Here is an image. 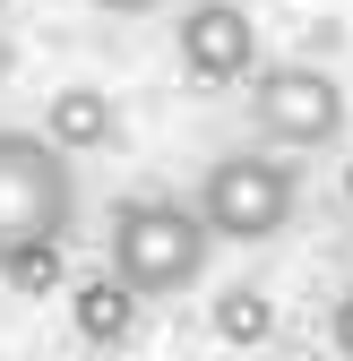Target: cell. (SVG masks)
<instances>
[{
    "mask_svg": "<svg viewBox=\"0 0 353 361\" xmlns=\"http://www.w3.org/2000/svg\"><path fill=\"white\" fill-rule=\"evenodd\" d=\"M95 9H112V18H138V9H164V0H95Z\"/></svg>",
    "mask_w": 353,
    "mask_h": 361,
    "instance_id": "obj_11",
    "label": "cell"
},
{
    "mask_svg": "<svg viewBox=\"0 0 353 361\" xmlns=\"http://www.w3.org/2000/svg\"><path fill=\"white\" fill-rule=\"evenodd\" d=\"M336 353H345V361H353V293H345V301H336Z\"/></svg>",
    "mask_w": 353,
    "mask_h": 361,
    "instance_id": "obj_10",
    "label": "cell"
},
{
    "mask_svg": "<svg viewBox=\"0 0 353 361\" xmlns=\"http://www.w3.org/2000/svg\"><path fill=\"white\" fill-rule=\"evenodd\" d=\"M293 207H301L293 164L250 155V147H241V155H215L207 180H198V215H207V233H215V241H241V250L276 241L285 224H293Z\"/></svg>",
    "mask_w": 353,
    "mask_h": 361,
    "instance_id": "obj_3",
    "label": "cell"
},
{
    "mask_svg": "<svg viewBox=\"0 0 353 361\" xmlns=\"http://www.w3.org/2000/svg\"><path fill=\"white\" fill-rule=\"evenodd\" d=\"M172 35H181V69L207 78V86H233V78L258 69V26H250V9H233V0H198V9H181Z\"/></svg>",
    "mask_w": 353,
    "mask_h": 361,
    "instance_id": "obj_5",
    "label": "cell"
},
{
    "mask_svg": "<svg viewBox=\"0 0 353 361\" xmlns=\"http://www.w3.org/2000/svg\"><path fill=\"white\" fill-rule=\"evenodd\" d=\"M43 129H52L69 155H95V147H112V138H121V112H112L104 86H61V95L43 104Z\"/></svg>",
    "mask_w": 353,
    "mask_h": 361,
    "instance_id": "obj_6",
    "label": "cell"
},
{
    "mask_svg": "<svg viewBox=\"0 0 353 361\" xmlns=\"http://www.w3.org/2000/svg\"><path fill=\"white\" fill-rule=\"evenodd\" d=\"M345 198H353V164H345Z\"/></svg>",
    "mask_w": 353,
    "mask_h": 361,
    "instance_id": "obj_12",
    "label": "cell"
},
{
    "mask_svg": "<svg viewBox=\"0 0 353 361\" xmlns=\"http://www.w3.org/2000/svg\"><path fill=\"white\" fill-rule=\"evenodd\" d=\"M0 276H9L18 293H52V284H61V241H52V250H26V258H9Z\"/></svg>",
    "mask_w": 353,
    "mask_h": 361,
    "instance_id": "obj_9",
    "label": "cell"
},
{
    "mask_svg": "<svg viewBox=\"0 0 353 361\" xmlns=\"http://www.w3.org/2000/svg\"><path fill=\"white\" fill-rule=\"evenodd\" d=\"M207 215L181 198H121L112 207V267L138 293H181L207 276Z\"/></svg>",
    "mask_w": 353,
    "mask_h": 361,
    "instance_id": "obj_2",
    "label": "cell"
},
{
    "mask_svg": "<svg viewBox=\"0 0 353 361\" xmlns=\"http://www.w3.org/2000/svg\"><path fill=\"white\" fill-rule=\"evenodd\" d=\"M268 327H276V310H268V293H250V284H233V293H215V336H225V344H268Z\"/></svg>",
    "mask_w": 353,
    "mask_h": 361,
    "instance_id": "obj_8",
    "label": "cell"
},
{
    "mask_svg": "<svg viewBox=\"0 0 353 361\" xmlns=\"http://www.w3.org/2000/svg\"><path fill=\"white\" fill-rule=\"evenodd\" d=\"M250 121L268 129L276 147H328L345 129V86L311 61H276V69H250Z\"/></svg>",
    "mask_w": 353,
    "mask_h": 361,
    "instance_id": "obj_4",
    "label": "cell"
},
{
    "mask_svg": "<svg viewBox=\"0 0 353 361\" xmlns=\"http://www.w3.org/2000/svg\"><path fill=\"white\" fill-rule=\"evenodd\" d=\"M69 224H78L69 147L52 129H0V267L69 241Z\"/></svg>",
    "mask_w": 353,
    "mask_h": 361,
    "instance_id": "obj_1",
    "label": "cell"
},
{
    "mask_svg": "<svg viewBox=\"0 0 353 361\" xmlns=\"http://www.w3.org/2000/svg\"><path fill=\"white\" fill-rule=\"evenodd\" d=\"M138 301H147V293L112 267V276H86V284L69 293V319H78V336H86V344H121L129 327H138Z\"/></svg>",
    "mask_w": 353,
    "mask_h": 361,
    "instance_id": "obj_7",
    "label": "cell"
}]
</instances>
